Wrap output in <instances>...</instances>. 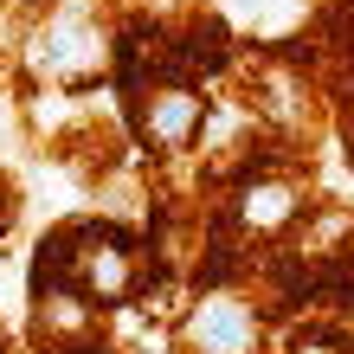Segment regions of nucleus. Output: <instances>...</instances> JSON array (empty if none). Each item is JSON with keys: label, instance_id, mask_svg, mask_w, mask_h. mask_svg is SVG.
<instances>
[{"label": "nucleus", "instance_id": "obj_1", "mask_svg": "<svg viewBox=\"0 0 354 354\" xmlns=\"http://www.w3.org/2000/svg\"><path fill=\"white\" fill-rule=\"evenodd\" d=\"M200 122V97L194 91H161L149 103V116H142V129H149L161 149H174V142H187V129Z\"/></svg>", "mask_w": 354, "mask_h": 354}, {"label": "nucleus", "instance_id": "obj_2", "mask_svg": "<svg viewBox=\"0 0 354 354\" xmlns=\"http://www.w3.org/2000/svg\"><path fill=\"white\" fill-rule=\"evenodd\" d=\"M194 342L219 348V354H239V348H252V316L232 309V303H213V309L194 322Z\"/></svg>", "mask_w": 354, "mask_h": 354}]
</instances>
